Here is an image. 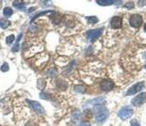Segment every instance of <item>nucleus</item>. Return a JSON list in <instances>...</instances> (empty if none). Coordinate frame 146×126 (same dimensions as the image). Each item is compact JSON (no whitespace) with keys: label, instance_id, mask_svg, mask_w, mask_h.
<instances>
[{"label":"nucleus","instance_id":"f257e3e1","mask_svg":"<svg viewBox=\"0 0 146 126\" xmlns=\"http://www.w3.org/2000/svg\"><path fill=\"white\" fill-rule=\"evenodd\" d=\"M93 111L95 114V117H96V121L99 123H103L107 120L108 116H109V110L102 105L95 106Z\"/></svg>","mask_w":146,"mask_h":126},{"label":"nucleus","instance_id":"f03ea898","mask_svg":"<svg viewBox=\"0 0 146 126\" xmlns=\"http://www.w3.org/2000/svg\"><path fill=\"white\" fill-rule=\"evenodd\" d=\"M133 114H134V110H133L130 106H125V108H121V110L118 113V116L122 119V120H127L129 119Z\"/></svg>","mask_w":146,"mask_h":126},{"label":"nucleus","instance_id":"7ed1b4c3","mask_svg":"<svg viewBox=\"0 0 146 126\" xmlns=\"http://www.w3.org/2000/svg\"><path fill=\"white\" fill-rule=\"evenodd\" d=\"M102 30H103V28H100V29H95V30H92L87 31V33H86L87 39L91 42H93L101 35Z\"/></svg>","mask_w":146,"mask_h":126},{"label":"nucleus","instance_id":"20e7f679","mask_svg":"<svg viewBox=\"0 0 146 126\" xmlns=\"http://www.w3.org/2000/svg\"><path fill=\"white\" fill-rule=\"evenodd\" d=\"M129 23L134 28L141 27L143 24V17L140 15H133L129 19Z\"/></svg>","mask_w":146,"mask_h":126},{"label":"nucleus","instance_id":"39448f33","mask_svg":"<svg viewBox=\"0 0 146 126\" xmlns=\"http://www.w3.org/2000/svg\"><path fill=\"white\" fill-rule=\"evenodd\" d=\"M145 83L144 81H141V82H137L135 83V85H133L130 89L127 90V92H126V96H132V95H135V94H136L137 92L141 91L143 87H144Z\"/></svg>","mask_w":146,"mask_h":126},{"label":"nucleus","instance_id":"423d86ee","mask_svg":"<svg viewBox=\"0 0 146 126\" xmlns=\"http://www.w3.org/2000/svg\"><path fill=\"white\" fill-rule=\"evenodd\" d=\"M146 102V92L139 94L138 96L132 99V105L135 106H140Z\"/></svg>","mask_w":146,"mask_h":126},{"label":"nucleus","instance_id":"0eeeda50","mask_svg":"<svg viewBox=\"0 0 146 126\" xmlns=\"http://www.w3.org/2000/svg\"><path fill=\"white\" fill-rule=\"evenodd\" d=\"M27 102L29 103L31 108H33L37 113V114L43 115L44 113H45V111H44V108H42V106L40 103H38L37 101H33V100H27Z\"/></svg>","mask_w":146,"mask_h":126},{"label":"nucleus","instance_id":"6e6552de","mask_svg":"<svg viewBox=\"0 0 146 126\" xmlns=\"http://www.w3.org/2000/svg\"><path fill=\"white\" fill-rule=\"evenodd\" d=\"M114 88V83L113 81H111L110 80H101L100 82V89L104 90V91H110Z\"/></svg>","mask_w":146,"mask_h":126},{"label":"nucleus","instance_id":"1a4fd4ad","mask_svg":"<svg viewBox=\"0 0 146 126\" xmlns=\"http://www.w3.org/2000/svg\"><path fill=\"white\" fill-rule=\"evenodd\" d=\"M110 25L113 29H120L122 27V18L120 16H114L110 21Z\"/></svg>","mask_w":146,"mask_h":126},{"label":"nucleus","instance_id":"9d476101","mask_svg":"<svg viewBox=\"0 0 146 126\" xmlns=\"http://www.w3.org/2000/svg\"><path fill=\"white\" fill-rule=\"evenodd\" d=\"M106 101V99L104 98H94L92 100H91L90 103L91 105H93V106H100V105H102L104 104Z\"/></svg>","mask_w":146,"mask_h":126},{"label":"nucleus","instance_id":"9b49d317","mask_svg":"<svg viewBox=\"0 0 146 126\" xmlns=\"http://www.w3.org/2000/svg\"><path fill=\"white\" fill-rule=\"evenodd\" d=\"M119 1H114V0H97V3L98 5H103V6H106V5H114L115 3H118Z\"/></svg>","mask_w":146,"mask_h":126},{"label":"nucleus","instance_id":"f8f14e48","mask_svg":"<svg viewBox=\"0 0 146 126\" xmlns=\"http://www.w3.org/2000/svg\"><path fill=\"white\" fill-rule=\"evenodd\" d=\"M13 5H14L15 7H16L19 10L23 11L25 9V4L23 1H15L14 3H13Z\"/></svg>","mask_w":146,"mask_h":126},{"label":"nucleus","instance_id":"ddd939ff","mask_svg":"<svg viewBox=\"0 0 146 126\" xmlns=\"http://www.w3.org/2000/svg\"><path fill=\"white\" fill-rule=\"evenodd\" d=\"M56 86H58V88L59 90H66V88H67V83L66 82L65 80H59L58 81V83H56Z\"/></svg>","mask_w":146,"mask_h":126},{"label":"nucleus","instance_id":"4468645a","mask_svg":"<svg viewBox=\"0 0 146 126\" xmlns=\"http://www.w3.org/2000/svg\"><path fill=\"white\" fill-rule=\"evenodd\" d=\"M75 65H76V62H75V61L71 62V63H70V65H69L65 69L64 73H65V74H68V73H70V72L73 70V69H74V67L75 66Z\"/></svg>","mask_w":146,"mask_h":126},{"label":"nucleus","instance_id":"2eb2a0df","mask_svg":"<svg viewBox=\"0 0 146 126\" xmlns=\"http://www.w3.org/2000/svg\"><path fill=\"white\" fill-rule=\"evenodd\" d=\"M10 25V22L7 20H4V19H0V28L6 29Z\"/></svg>","mask_w":146,"mask_h":126},{"label":"nucleus","instance_id":"dca6fc26","mask_svg":"<svg viewBox=\"0 0 146 126\" xmlns=\"http://www.w3.org/2000/svg\"><path fill=\"white\" fill-rule=\"evenodd\" d=\"M86 19H87L88 22L91 23V24H95L99 22V19L96 16H88Z\"/></svg>","mask_w":146,"mask_h":126},{"label":"nucleus","instance_id":"f3484780","mask_svg":"<svg viewBox=\"0 0 146 126\" xmlns=\"http://www.w3.org/2000/svg\"><path fill=\"white\" fill-rule=\"evenodd\" d=\"M74 90L78 93H84L85 87L84 85H76V86H74Z\"/></svg>","mask_w":146,"mask_h":126},{"label":"nucleus","instance_id":"a211bd4d","mask_svg":"<svg viewBox=\"0 0 146 126\" xmlns=\"http://www.w3.org/2000/svg\"><path fill=\"white\" fill-rule=\"evenodd\" d=\"M3 15H4V16H5V17H9V16H11V15H13V10H12V8H10V7H5V8L4 9V11H3Z\"/></svg>","mask_w":146,"mask_h":126},{"label":"nucleus","instance_id":"6ab92c4d","mask_svg":"<svg viewBox=\"0 0 146 126\" xmlns=\"http://www.w3.org/2000/svg\"><path fill=\"white\" fill-rule=\"evenodd\" d=\"M48 76H50V77H55V76L58 75V70L55 69V68H52L48 72Z\"/></svg>","mask_w":146,"mask_h":126},{"label":"nucleus","instance_id":"aec40b11","mask_svg":"<svg viewBox=\"0 0 146 126\" xmlns=\"http://www.w3.org/2000/svg\"><path fill=\"white\" fill-rule=\"evenodd\" d=\"M40 98H42V99H46V100L51 98V96H50L49 94L46 93V92H41V93H40Z\"/></svg>","mask_w":146,"mask_h":126},{"label":"nucleus","instance_id":"412c9836","mask_svg":"<svg viewBox=\"0 0 146 126\" xmlns=\"http://www.w3.org/2000/svg\"><path fill=\"white\" fill-rule=\"evenodd\" d=\"M15 40V35H10L8 36L7 38H6V44H8V45H10V44H12L13 42H14Z\"/></svg>","mask_w":146,"mask_h":126},{"label":"nucleus","instance_id":"4be33fe9","mask_svg":"<svg viewBox=\"0 0 146 126\" xmlns=\"http://www.w3.org/2000/svg\"><path fill=\"white\" fill-rule=\"evenodd\" d=\"M8 70H9V65H8V64H7V63H4V64L2 65V66H1V71L4 72V73H5V72H7Z\"/></svg>","mask_w":146,"mask_h":126},{"label":"nucleus","instance_id":"5701e85b","mask_svg":"<svg viewBox=\"0 0 146 126\" xmlns=\"http://www.w3.org/2000/svg\"><path fill=\"white\" fill-rule=\"evenodd\" d=\"M81 118V113L80 112H75L74 114V115H73V119L74 121H78L79 119Z\"/></svg>","mask_w":146,"mask_h":126},{"label":"nucleus","instance_id":"b1692460","mask_svg":"<svg viewBox=\"0 0 146 126\" xmlns=\"http://www.w3.org/2000/svg\"><path fill=\"white\" fill-rule=\"evenodd\" d=\"M124 6L127 9H132V8H134L135 5H134V2H127Z\"/></svg>","mask_w":146,"mask_h":126},{"label":"nucleus","instance_id":"393cba45","mask_svg":"<svg viewBox=\"0 0 146 126\" xmlns=\"http://www.w3.org/2000/svg\"><path fill=\"white\" fill-rule=\"evenodd\" d=\"M19 47H20V46H19V42H16L15 44V46L12 47V51L13 52H17V51H19Z\"/></svg>","mask_w":146,"mask_h":126},{"label":"nucleus","instance_id":"a878e982","mask_svg":"<svg viewBox=\"0 0 146 126\" xmlns=\"http://www.w3.org/2000/svg\"><path fill=\"white\" fill-rule=\"evenodd\" d=\"M130 124H131V126H141L140 123H139L138 121H136V120H132Z\"/></svg>","mask_w":146,"mask_h":126},{"label":"nucleus","instance_id":"bb28decb","mask_svg":"<svg viewBox=\"0 0 146 126\" xmlns=\"http://www.w3.org/2000/svg\"><path fill=\"white\" fill-rule=\"evenodd\" d=\"M78 126H91V124L89 123H87V122H82V123H79Z\"/></svg>","mask_w":146,"mask_h":126},{"label":"nucleus","instance_id":"cd10ccee","mask_svg":"<svg viewBox=\"0 0 146 126\" xmlns=\"http://www.w3.org/2000/svg\"><path fill=\"white\" fill-rule=\"evenodd\" d=\"M138 5H139V6L146 5V1H139V2H138Z\"/></svg>","mask_w":146,"mask_h":126},{"label":"nucleus","instance_id":"c85d7f7f","mask_svg":"<svg viewBox=\"0 0 146 126\" xmlns=\"http://www.w3.org/2000/svg\"><path fill=\"white\" fill-rule=\"evenodd\" d=\"M144 30H145V32H146V23L144 24Z\"/></svg>","mask_w":146,"mask_h":126},{"label":"nucleus","instance_id":"c756f323","mask_svg":"<svg viewBox=\"0 0 146 126\" xmlns=\"http://www.w3.org/2000/svg\"><path fill=\"white\" fill-rule=\"evenodd\" d=\"M145 68H146V65H145Z\"/></svg>","mask_w":146,"mask_h":126}]
</instances>
